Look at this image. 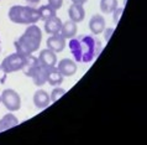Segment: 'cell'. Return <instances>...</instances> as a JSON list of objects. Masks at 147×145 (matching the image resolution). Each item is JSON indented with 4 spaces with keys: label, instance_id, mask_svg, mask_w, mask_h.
<instances>
[{
    "label": "cell",
    "instance_id": "cell-1",
    "mask_svg": "<svg viewBox=\"0 0 147 145\" xmlns=\"http://www.w3.org/2000/svg\"><path fill=\"white\" fill-rule=\"evenodd\" d=\"M42 41V31L36 24L28 25L24 34L15 41V48L16 52L21 56L31 55L36 50H38Z\"/></svg>",
    "mask_w": 147,
    "mask_h": 145
},
{
    "label": "cell",
    "instance_id": "cell-2",
    "mask_svg": "<svg viewBox=\"0 0 147 145\" xmlns=\"http://www.w3.org/2000/svg\"><path fill=\"white\" fill-rule=\"evenodd\" d=\"M10 21L19 25H31L40 21L38 9L24 5H14L9 10Z\"/></svg>",
    "mask_w": 147,
    "mask_h": 145
},
{
    "label": "cell",
    "instance_id": "cell-3",
    "mask_svg": "<svg viewBox=\"0 0 147 145\" xmlns=\"http://www.w3.org/2000/svg\"><path fill=\"white\" fill-rule=\"evenodd\" d=\"M24 63H25V56L14 52L3 60V62L0 63V69L4 73H13L16 71H21Z\"/></svg>",
    "mask_w": 147,
    "mask_h": 145
},
{
    "label": "cell",
    "instance_id": "cell-4",
    "mask_svg": "<svg viewBox=\"0 0 147 145\" xmlns=\"http://www.w3.org/2000/svg\"><path fill=\"white\" fill-rule=\"evenodd\" d=\"M1 103L7 110L16 112L21 107V98H20L19 93L16 91L11 88H6L1 93Z\"/></svg>",
    "mask_w": 147,
    "mask_h": 145
},
{
    "label": "cell",
    "instance_id": "cell-5",
    "mask_svg": "<svg viewBox=\"0 0 147 145\" xmlns=\"http://www.w3.org/2000/svg\"><path fill=\"white\" fill-rule=\"evenodd\" d=\"M38 63L41 66H43L45 68L47 69H51L56 67V63H57V53H55L53 51L48 48H45L40 52L38 55Z\"/></svg>",
    "mask_w": 147,
    "mask_h": 145
},
{
    "label": "cell",
    "instance_id": "cell-6",
    "mask_svg": "<svg viewBox=\"0 0 147 145\" xmlns=\"http://www.w3.org/2000/svg\"><path fill=\"white\" fill-rule=\"evenodd\" d=\"M46 45H47L48 50L53 51L55 53H59V52L63 51L64 47H66V39L61 35V32H58V34H53L47 39Z\"/></svg>",
    "mask_w": 147,
    "mask_h": 145
},
{
    "label": "cell",
    "instance_id": "cell-7",
    "mask_svg": "<svg viewBox=\"0 0 147 145\" xmlns=\"http://www.w3.org/2000/svg\"><path fill=\"white\" fill-rule=\"evenodd\" d=\"M77 68H78V66L71 59H63L57 65V69L62 73L63 77H71L73 74H76Z\"/></svg>",
    "mask_w": 147,
    "mask_h": 145
},
{
    "label": "cell",
    "instance_id": "cell-8",
    "mask_svg": "<svg viewBox=\"0 0 147 145\" xmlns=\"http://www.w3.org/2000/svg\"><path fill=\"white\" fill-rule=\"evenodd\" d=\"M47 72H48V69L45 68L43 66H41V65L38 63V65L34 68V71L31 72L30 77L32 78V82H34L36 86L41 87V86H43V84L47 82Z\"/></svg>",
    "mask_w": 147,
    "mask_h": 145
},
{
    "label": "cell",
    "instance_id": "cell-9",
    "mask_svg": "<svg viewBox=\"0 0 147 145\" xmlns=\"http://www.w3.org/2000/svg\"><path fill=\"white\" fill-rule=\"evenodd\" d=\"M34 104L36 108L38 109H43V108H47L48 106L51 104V97L46 91L43 89H38L36 91L35 94H34Z\"/></svg>",
    "mask_w": 147,
    "mask_h": 145
},
{
    "label": "cell",
    "instance_id": "cell-10",
    "mask_svg": "<svg viewBox=\"0 0 147 145\" xmlns=\"http://www.w3.org/2000/svg\"><path fill=\"white\" fill-rule=\"evenodd\" d=\"M68 15H69V20L74 22H82L85 18V10H84V6L80 5V4H73L69 6L68 9Z\"/></svg>",
    "mask_w": 147,
    "mask_h": 145
},
{
    "label": "cell",
    "instance_id": "cell-11",
    "mask_svg": "<svg viewBox=\"0 0 147 145\" xmlns=\"http://www.w3.org/2000/svg\"><path fill=\"white\" fill-rule=\"evenodd\" d=\"M89 29L94 35H99L104 31L105 29V19L103 15L95 14L92 16L90 21H89Z\"/></svg>",
    "mask_w": 147,
    "mask_h": 145
},
{
    "label": "cell",
    "instance_id": "cell-12",
    "mask_svg": "<svg viewBox=\"0 0 147 145\" xmlns=\"http://www.w3.org/2000/svg\"><path fill=\"white\" fill-rule=\"evenodd\" d=\"M61 27H62V21H61V19L57 18V16H53V18L46 20V21H45V26H43L46 34H48V35L58 34V32H61Z\"/></svg>",
    "mask_w": 147,
    "mask_h": 145
},
{
    "label": "cell",
    "instance_id": "cell-13",
    "mask_svg": "<svg viewBox=\"0 0 147 145\" xmlns=\"http://www.w3.org/2000/svg\"><path fill=\"white\" fill-rule=\"evenodd\" d=\"M77 32H78V26H77V22L72 21V20H68L66 22H62V27H61V35H62L64 39H73Z\"/></svg>",
    "mask_w": 147,
    "mask_h": 145
},
{
    "label": "cell",
    "instance_id": "cell-14",
    "mask_svg": "<svg viewBox=\"0 0 147 145\" xmlns=\"http://www.w3.org/2000/svg\"><path fill=\"white\" fill-rule=\"evenodd\" d=\"M19 124V119L15 117L13 113H7L4 117L0 119V133L1 131H5L7 129H11V128L16 127Z\"/></svg>",
    "mask_w": 147,
    "mask_h": 145
},
{
    "label": "cell",
    "instance_id": "cell-15",
    "mask_svg": "<svg viewBox=\"0 0 147 145\" xmlns=\"http://www.w3.org/2000/svg\"><path fill=\"white\" fill-rule=\"evenodd\" d=\"M47 82L52 87H57V86L62 84L63 76H62V73L57 69V67H53V68L48 69V72H47Z\"/></svg>",
    "mask_w": 147,
    "mask_h": 145
},
{
    "label": "cell",
    "instance_id": "cell-16",
    "mask_svg": "<svg viewBox=\"0 0 147 145\" xmlns=\"http://www.w3.org/2000/svg\"><path fill=\"white\" fill-rule=\"evenodd\" d=\"M38 65V59L37 57H35L34 55H26L25 56V63H24V67L21 71L26 74L27 77H30L31 72L34 71V68L36 67V66Z\"/></svg>",
    "mask_w": 147,
    "mask_h": 145
},
{
    "label": "cell",
    "instance_id": "cell-17",
    "mask_svg": "<svg viewBox=\"0 0 147 145\" xmlns=\"http://www.w3.org/2000/svg\"><path fill=\"white\" fill-rule=\"evenodd\" d=\"M38 14H40V20L46 21V20L53 18V16H57V11L53 7H51L48 4H46V5H42L38 7Z\"/></svg>",
    "mask_w": 147,
    "mask_h": 145
},
{
    "label": "cell",
    "instance_id": "cell-18",
    "mask_svg": "<svg viewBox=\"0 0 147 145\" xmlns=\"http://www.w3.org/2000/svg\"><path fill=\"white\" fill-rule=\"evenodd\" d=\"M117 7V0H100V10L104 14H111Z\"/></svg>",
    "mask_w": 147,
    "mask_h": 145
},
{
    "label": "cell",
    "instance_id": "cell-19",
    "mask_svg": "<svg viewBox=\"0 0 147 145\" xmlns=\"http://www.w3.org/2000/svg\"><path fill=\"white\" fill-rule=\"evenodd\" d=\"M66 94V89H63V88H61V87H58L57 86L56 88L52 91V93H51V102H57L58 99L62 97V96H64Z\"/></svg>",
    "mask_w": 147,
    "mask_h": 145
},
{
    "label": "cell",
    "instance_id": "cell-20",
    "mask_svg": "<svg viewBox=\"0 0 147 145\" xmlns=\"http://www.w3.org/2000/svg\"><path fill=\"white\" fill-rule=\"evenodd\" d=\"M48 5L51 7H53V9L57 11L59 10L61 7L63 5V0H48Z\"/></svg>",
    "mask_w": 147,
    "mask_h": 145
},
{
    "label": "cell",
    "instance_id": "cell-21",
    "mask_svg": "<svg viewBox=\"0 0 147 145\" xmlns=\"http://www.w3.org/2000/svg\"><path fill=\"white\" fill-rule=\"evenodd\" d=\"M114 31H115V30H114V27H105L104 29L103 32H104V37H105V41H107V42L110 40V37H111Z\"/></svg>",
    "mask_w": 147,
    "mask_h": 145
},
{
    "label": "cell",
    "instance_id": "cell-22",
    "mask_svg": "<svg viewBox=\"0 0 147 145\" xmlns=\"http://www.w3.org/2000/svg\"><path fill=\"white\" fill-rule=\"evenodd\" d=\"M122 11H124V9H122V7H116V9L113 11V12H114V21H115L116 24L119 22V19H120V16H121V14H122Z\"/></svg>",
    "mask_w": 147,
    "mask_h": 145
},
{
    "label": "cell",
    "instance_id": "cell-23",
    "mask_svg": "<svg viewBox=\"0 0 147 145\" xmlns=\"http://www.w3.org/2000/svg\"><path fill=\"white\" fill-rule=\"evenodd\" d=\"M73 4H80V5H84L85 3L88 1V0H71Z\"/></svg>",
    "mask_w": 147,
    "mask_h": 145
},
{
    "label": "cell",
    "instance_id": "cell-24",
    "mask_svg": "<svg viewBox=\"0 0 147 145\" xmlns=\"http://www.w3.org/2000/svg\"><path fill=\"white\" fill-rule=\"evenodd\" d=\"M26 1H28V3H31V4H36V3H38L40 0H26Z\"/></svg>",
    "mask_w": 147,
    "mask_h": 145
},
{
    "label": "cell",
    "instance_id": "cell-25",
    "mask_svg": "<svg viewBox=\"0 0 147 145\" xmlns=\"http://www.w3.org/2000/svg\"><path fill=\"white\" fill-rule=\"evenodd\" d=\"M0 103H1V94H0Z\"/></svg>",
    "mask_w": 147,
    "mask_h": 145
}]
</instances>
